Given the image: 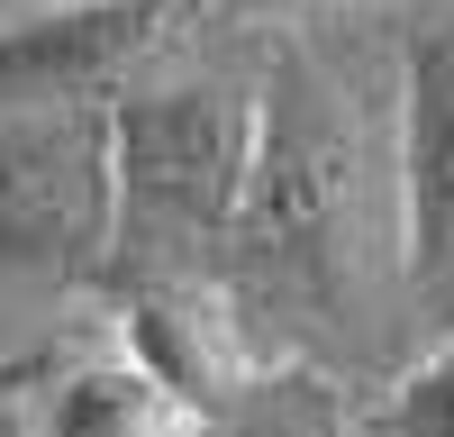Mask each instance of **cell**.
Returning <instances> with one entry per match:
<instances>
[{
  "instance_id": "cell-1",
  "label": "cell",
  "mask_w": 454,
  "mask_h": 437,
  "mask_svg": "<svg viewBox=\"0 0 454 437\" xmlns=\"http://www.w3.org/2000/svg\"><path fill=\"white\" fill-rule=\"evenodd\" d=\"M372 265V146L346 83L309 55H282L263 73V128L254 173L237 201L218 274L237 310L282 338H355Z\"/></svg>"
},
{
  "instance_id": "cell-10",
  "label": "cell",
  "mask_w": 454,
  "mask_h": 437,
  "mask_svg": "<svg viewBox=\"0 0 454 437\" xmlns=\"http://www.w3.org/2000/svg\"><path fill=\"white\" fill-rule=\"evenodd\" d=\"M291 10H300V0H291Z\"/></svg>"
},
{
  "instance_id": "cell-3",
  "label": "cell",
  "mask_w": 454,
  "mask_h": 437,
  "mask_svg": "<svg viewBox=\"0 0 454 437\" xmlns=\"http://www.w3.org/2000/svg\"><path fill=\"white\" fill-rule=\"evenodd\" d=\"M263 91L209 73H155L109 100V173H119V265H209L227 255L246 173H254Z\"/></svg>"
},
{
  "instance_id": "cell-9",
  "label": "cell",
  "mask_w": 454,
  "mask_h": 437,
  "mask_svg": "<svg viewBox=\"0 0 454 437\" xmlns=\"http://www.w3.org/2000/svg\"><path fill=\"white\" fill-rule=\"evenodd\" d=\"M372 437H454V338L391 383V401L372 410Z\"/></svg>"
},
{
  "instance_id": "cell-6",
  "label": "cell",
  "mask_w": 454,
  "mask_h": 437,
  "mask_svg": "<svg viewBox=\"0 0 454 437\" xmlns=\"http://www.w3.org/2000/svg\"><path fill=\"white\" fill-rule=\"evenodd\" d=\"M391 210H400V282L409 310L454 338V28H419L400 55V146H391Z\"/></svg>"
},
{
  "instance_id": "cell-5",
  "label": "cell",
  "mask_w": 454,
  "mask_h": 437,
  "mask_svg": "<svg viewBox=\"0 0 454 437\" xmlns=\"http://www.w3.org/2000/svg\"><path fill=\"white\" fill-rule=\"evenodd\" d=\"M200 0H55L0 28V100L10 109H109L182 46Z\"/></svg>"
},
{
  "instance_id": "cell-2",
  "label": "cell",
  "mask_w": 454,
  "mask_h": 437,
  "mask_svg": "<svg viewBox=\"0 0 454 437\" xmlns=\"http://www.w3.org/2000/svg\"><path fill=\"white\" fill-rule=\"evenodd\" d=\"M119 173L109 109H10L0 119V374H27L64 338V310L109 291Z\"/></svg>"
},
{
  "instance_id": "cell-7",
  "label": "cell",
  "mask_w": 454,
  "mask_h": 437,
  "mask_svg": "<svg viewBox=\"0 0 454 437\" xmlns=\"http://www.w3.org/2000/svg\"><path fill=\"white\" fill-rule=\"evenodd\" d=\"M200 419H182L173 401L137 374V364L119 355H82V364H55V383H46V410H36L27 437H192Z\"/></svg>"
},
{
  "instance_id": "cell-4",
  "label": "cell",
  "mask_w": 454,
  "mask_h": 437,
  "mask_svg": "<svg viewBox=\"0 0 454 437\" xmlns=\"http://www.w3.org/2000/svg\"><path fill=\"white\" fill-rule=\"evenodd\" d=\"M100 310H109V355L137 364V374L155 383L182 419H200V428L218 410H237V401L273 374V355H263L254 319L237 310V291H227L218 265L109 274Z\"/></svg>"
},
{
  "instance_id": "cell-8",
  "label": "cell",
  "mask_w": 454,
  "mask_h": 437,
  "mask_svg": "<svg viewBox=\"0 0 454 437\" xmlns=\"http://www.w3.org/2000/svg\"><path fill=\"white\" fill-rule=\"evenodd\" d=\"M192 437H355V419H346V401H336L327 374H309V364H273L237 410H218Z\"/></svg>"
}]
</instances>
